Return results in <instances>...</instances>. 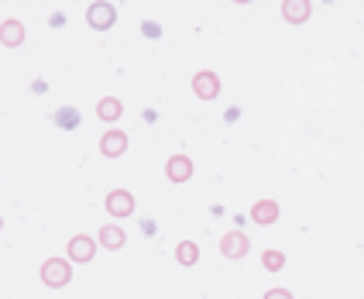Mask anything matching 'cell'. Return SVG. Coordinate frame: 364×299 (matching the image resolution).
Here are the masks:
<instances>
[{
	"mask_svg": "<svg viewBox=\"0 0 364 299\" xmlns=\"http://www.w3.org/2000/svg\"><path fill=\"white\" fill-rule=\"evenodd\" d=\"M262 265H264V272H282V268H285V255H282V251H264Z\"/></svg>",
	"mask_w": 364,
	"mask_h": 299,
	"instance_id": "2e32d148",
	"label": "cell"
},
{
	"mask_svg": "<svg viewBox=\"0 0 364 299\" xmlns=\"http://www.w3.org/2000/svg\"><path fill=\"white\" fill-rule=\"evenodd\" d=\"M0 231H4V217H0Z\"/></svg>",
	"mask_w": 364,
	"mask_h": 299,
	"instance_id": "d6986e66",
	"label": "cell"
},
{
	"mask_svg": "<svg viewBox=\"0 0 364 299\" xmlns=\"http://www.w3.org/2000/svg\"><path fill=\"white\" fill-rule=\"evenodd\" d=\"M141 28H144V35H148V38H159V35H162V31H159V24H151V21H144Z\"/></svg>",
	"mask_w": 364,
	"mask_h": 299,
	"instance_id": "ac0fdd59",
	"label": "cell"
},
{
	"mask_svg": "<svg viewBox=\"0 0 364 299\" xmlns=\"http://www.w3.org/2000/svg\"><path fill=\"white\" fill-rule=\"evenodd\" d=\"M65 255H69V261H76V265L93 261L97 258V238L93 234H73L69 244H65Z\"/></svg>",
	"mask_w": 364,
	"mask_h": 299,
	"instance_id": "3957f363",
	"label": "cell"
},
{
	"mask_svg": "<svg viewBox=\"0 0 364 299\" xmlns=\"http://www.w3.org/2000/svg\"><path fill=\"white\" fill-rule=\"evenodd\" d=\"M193 93L200 100H217L220 97V76L217 73H210V69H203L193 76Z\"/></svg>",
	"mask_w": 364,
	"mask_h": 299,
	"instance_id": "8992f818",
	"label": "cell"
},
{
	"mask_svg": "<svg viewBox=\"0 0 364 299\" xmlns=\"http://www.w3.org/2000/svg\"><path fill=\"white\" fill-rule=\"evenodd\" d=\"M264 299H296V296H292L289 289H282V285H275V289H268V293H264Z\"/></svg>",
	"mask_w": 364,
	"mask_h": 299,
	"instance_id": "e0dca14e",
	"label": "cell"
},
{
	"mask_svg": "<svg viewBox=\"0 0 364 299\" xmlns=\"http://www.w3.org/2000/svg\"><path fill=\"white\" fill-rule=\"evenodd\" d=\"M176 261L186 265V268H193V265L200 261V248H196V241H179V244H176Z\"/></svg>",
	"mask_w": 364,
	"mask_h": 299,
	"instance_id": "5bb4252c",
	"label": "cell"
},
{
	"mask_svg": "<svg viewBox=\"0 0 364 299\" xmlns=\"http://www.w3.org/2000/svg\"><path fill=\"white\" fill-rule=\"evenodd\" d=\"M41 282L48 285V289H62V285H69L73 282V261L69 258H45L41 261Z\"/></svg>",
	"mask_w": 364,
	"mask_h": 299,
	"instance_id": "6da1fadb",
	"label": "cell"
},
{
	"mask_svg": "<svg viewBox=\"0 0 364 299\" xmlns=\"http://www.w3.org/2000/svg\"><path fill=\"white\" fill-rule=\"evenodd\" d=\"M247 251H251V238H247L244 231H237V227H234V231H227V234L220 238V255L223 258L241 261Z\"/></svg>",
	"mask_w": 364,
	"mask_h": 299,
	"instance_id": "277c9868",
	"label": "cell"
},
{
	"mask_svg": "<svg viewBox=\"0 0 364 299\" xmlns=\"http://www.w3.org/2000/svg\"><path fill=\"white\" fill-rule=\"evenodd\" d=\"M134 193L131 189H110L107 199H103V210L110 214V217H131L134 214Z\"/></svg>",
	"mask_w": 364,
	"mask_h": 299,
	"instance_id": "5b68a950",
	"label": "cell"
},
{
	"mask_svg": "<svg viewBox=\"0 0 364 299\" xmlns=\"http://www.w3.org/2000/svg\"><path fill=\"white\" fill-rule=\"evenodd\" d=\"M86 24H90L93 31H110V28L117 24V7L107 4V0L90 4V7H86Z\"/></svg>",
	"mask_w": 364,
	"mask_h": 299,
	"instance_id": "7a4b0ae2",
	"label": "cell"
},
{
	"mask_svg": "<svg viewBox=\"0 0 364 299\" xmlns=\"http://www.w3.org/2000/svg\"><path fill=\"white\" fill-rule=\"evenodd\" d=\"M313 14V0H282V18L289 24H306Z\"/></svg>",
	"mask_w": 364,
	"mask_h": 299,
	"instance_id": "30bf717a",
	"label": "cell"
},
{
	"mask_svg": "<svg viewBox=\"0 0 364 299\" xmlns=\"http://www.w3.org/2000/svg\"><path fill=\"white\" fill-rule=\"evenodd\" d=\"M165 176H168V182H189L193 179V159L189 155H172L165 162Z\"/></svg>",
	"mask_w": 364,
	"mask_h": 299,
	"instance_id": "ba28073f",
	"label": "cell"
},
{
	"mask_svg": "<svg viewBox=\"0 0 364 299\" xmlns=\"http://www.w3.org/2000/svg\"><path fill=\"white\" fill-rule=\"evenodd\" d=\"M55 124H59V127H76V124H80V110H76V107H59V110H55Z\"/></svg>",
	"mask_w": 364,
	"mask_h": 299,
	"instance_id": "9a60e30c",
	"label": "cell"
},
{
	"mask_svg": "<svg viewBox=\"0 0 364 299\" xmlns=\"http://www.w3.org/2000/svg\"><path fill=\"white\" fill-rule=\"evenodd\" d=\"M0 45H7V48L24 45V24H21L18 18H7L0 24Z\"/></svg>",
	"mask_w": 364,
	"mask_h": 299,
	"instance_id": "7c38bea8",
	"label": "cell"
},
{
	"mask_svg": "<svg viewBox=\"0 0 364 299\" xmlns=\"http://www.w3.org/2000/svg\"><path fill=\"white\" fill-rule=\"evenodd\" d=\"M279 214H282V210H279L275 199H258V203L251 206V220H255L258 227H272V224L279 220Z\"/></svg>",
	"mask_w": 364,
	"mask_h": 299,
	"instance_id": "8fae6325",
	"label": "cell"
},
{
	"mask_svg": "<svg viewBox=\"0 0 364 299\" xmlns=\"http://www.w3.org/2000/svg\"><path fill=\"white\" fill-rule=\"evenodd\" d=\"M97 244L107 248V251H121L124 244H127V231L117 227V224H103L100 234H97Z\"/></svg>",
	"mask_w": 364,
	"mask_h": 299,
	"instance_id": "9c48e42d",
	"label": "cell"
},
{
	"mask_svg": "<svg viewBox=\"0 0 364 299\" xmlns=\"http://www.w3.org/2000/svg\"><path fill=\"white\" fill-rule=\"evenodd\" d=\"M97 117L107 120V124L121 120V117H124V103H121L117 97H103V100H97Z\"/></svg>",
	"mask_w": 364,
	"mask_h": 299,
	"instance_id": "4fadbf2b",
	"label": "cell"
},
{
	"mask_svg": "<svg viewBox=\"0 0 364 299\" xmlns=\"http://www.w3.org/2000/svg\"><path fill=\"white\" fill-rule=\"evenodd\" d=\"M124 152H127V135H124V131L114 127V131H107V135L100 138V155L103 159H121Z\"/></svg>",
	"mask_w": 364,
	"mask_h": 299,
	"instance_id": "52a82bcc",
	"label": "cell"
}]
</instances>
